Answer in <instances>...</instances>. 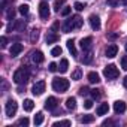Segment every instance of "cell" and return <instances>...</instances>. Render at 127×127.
Listing matches in <instances>:
<instances>
[{
  "label": "cell",
  "mask_w": 127,
  "mask_h": 127,
  "mask_svg": "<svg viewBox=\"0 0 127 127\" xmlns=\"http://www.w3.org/2000/svg\"><path fill=\"white\" fill-rule=\"evenodd\" d=\"M82 23H84L82 18H81L79 15H75V17L66 20V23L63 24V32H64V33H69V32H72L73 29H79V27L82 26Z\"/></svg>",
  "instance_id": "1"
},
{
  "label": "cell",
  "mask_w": 127,
  "mask_h": 127,
  "mask_svg": "<svg viewBox=\"0 0 127 127\" xmlns=\"http://www.w3.org/2000/svg\"><path fill=\"white\" fill-rule=\"evenodd\" d=\"M27 81H29V70H27V69L21 67V69L15 70V73H14V82H15V84H18V85H26Z\"/></svg>",
  "instance_id": "2"
},
{
  "label": "cell",
  "mask_w": 127,
  "mask_h": 127,
  "mask_svg": "<svg viewBox=\"0 0 127 127\" xmlns=\"http://www.w3.org/2000/svg\"><path fill=\"white\" fill-rule=\"evenodd\" d=\"M52 88L57 93H64L69 88V81L64 78H54L52 79Z\"/></svg>",
  "instance_id": "3"
},
{
  "label": "cell",
  "mask_w": 127,
  "mask_h": 127,
  "mask_svg": "<svg viewBox=\"0 0 127 127\" xmlns=\"http://www.w3.org/2000/svg\"><path fill=\"white\" fill-rule=\"evenodd\" d=\"M103 75H105V78H106V79L112 81V79H117V78H118L120 72H118V69H117L114 64H108V66L103 69Z\"/></svg>",
  "instance_id": "4"
},
{
  "label": "cell",
  "mask_w": 127,
  "mask_h": 127,
  "mask_svg": "<svg viewBox=\"0 0 127 127\" xmlns=\"http://www.w3.org/2000/svg\"><path fill=\"white\" fill-rule=\"evenodd\" d=\"M17 109H18V103H17L14 99H9L8 103H6V108H5L6 117H14V115L17 114Z\"/></svg>",
  "instance_id": "5"
},
{
  "label": "cell",
  "mask_w": 127,
  "mask_h": 127,
  "mask_svg": "<svg viewBox=\"0 0 127 127\" xmlns=\"http://www.w3.org/2000/svg\"><path fill=\"white\" fill-rule=\"evenodd\" d=\"M45 87H46L45 81H37V82L33 85V88H32V93H33L34 96H40V94L45 91Z\"/></svg>",
  "instance_id": "6"
},
{
  "label": "cell",
  "mask_w": 127,
  "mask_h": 127,
  "mask_svg": "<svg viewBox=\"0 0 127 127\" xmlns=\"http://www.w3.org/2000/svg\"><path fill=\"white\" fill-rule=\"evenodd\" d=\"M39 15H40L42 20H48V17H49V6H48L46 2H42L39 5Z\"/></svg>",
  "instance_id": "7"
},
{
  "label": "cell",
  "mask_w": 127,
  "mask_h": 127,
  "mask_svg": "<svg viewBox=\"0 0 127 127\" xmlns=\"http://www.w3.org/2000/svg\"><path fill=\"white\" fill-rule=\"evenodd\" d=\"M88 21H90V26H91V29L93 30H100V18L97 17V15H90V18H88Z\"/></svg>",
  "instance_id": "8"
},
{
  "label": "cell",
  "mask_w": 127,
  "mask_h": 127,
  "mask_svg": "<svg viewBox=\"0 0 127 127\" xmlns=\"http://www.w3.org/2000/svg\"><path fill=\"white\" fill-rule=\"evenodd\" d=\"M105 54H106V57H108V58H114V57L118 54V46H117L115 43H111V45H108V48H106Z\"/></svg>",
  "instance_id": "9"
},
{
  "label": "cell",
  "mask_w": 127,
  "mask_h": 127,
  "mask_svg": "<svg viewBox=\"0 0 127 127\" xmlns=\"http://www.w3.org/2000/svg\"><path fill=\"white\" fill-rule=\"evenodd\" d=\"M57 105H58V100H57L55 97H48V99L45 100V109H48V111L55 109Z\"/></svg>",
  "instance_id": "10"
},
{
  "label": "cell",
  "mask_w": 127,
  "mask_h": 127,
  "mask_svg": "<svg viewBox=\"0 0 127 127\" xmlns=\"http://www.w3.org/2000/svg\"><path fill=\"white\" fill-rule=\"evenodd\" d=\"M24 49V46L21 45V43H12V46H11V57H17L21 51Z\"/></svg>",
  "instance_id": "11"
},
{
  "label": "cell",
  "mask_w": 127,
  "mask_h": 127,
  "mask_svg": "<svg viewBox=\"0 0 127 127\" xmlns=\"http://www.w3.org/2000/svg\"><path fill=\"white\" fill-rule=\"evenodd\" d=\"M126 109H127V106H126V103H124L123 100H117V102L114 103V111H115L117 114H123Z\"/></svg>",
  "instance_id": "12"
},
{
  "label": "cell",
  "mask_w": 127,
  "mask_h": 127,
  "mask_svg": "<svg viewBox=\"0 0 127 127\" xmlns=\"http://www.w3.org/2000/svg\"><path fill=\"white\" fill-rule=\"evenodd\" d=\"M91 45H93V39L88 36V37H84V39H81V48L84 49V51H87V49H90L91 48Z\"/></svg>",
  "instance_id": "13"
},
{
  "label": "cell",
  "mask_w": 127,
  "mask_h": 127,
  "mask_svg": "<svg viewBox=\"0 0 127 127\" xmlns=\"http://www.w3.org/2000/svg\"><path fill=\"white\" fill-rule=\"evenodd\" d=\"M67 69H69V61H67L66 58H61V60H60V64H58V70H60L61 73H66Z\"/></svg>",
  "instance_id": "14"
},
{
  "label": "cell",
  "mask_w": 127,
  "mask_h": 127,
  "mask_svg": "<svg viewBox=\"0 0 127 127\" xmlns=\"http://www.w3.org/2000/svg\"><path fill=\"white\" fill-rule=\"evenodd\" d=\"M24 29H26V21L24 20H17L14 23V30L15 32H24Z\"/></svg>",
  "instance_id": "15"
},
{
  "label": "cell",
  "mask_w": 127,
  "mask_h": 127,
  "mask_svg": "<svg viewBox=\"0 0 127 127\" xmlns=\"http://www.w3.org/2000/svg\"><path fill=\"white\" fill-rule=\"evenodd\" d=\"M32 60H33L34 63H42V61H43V54H42L40 51H33V52H32Z\"/></svg>",
  "instance_id": "16"
},
{
  "label": "cell",
  "mask_w": 127,
  "mask_h": 127,
  "mask_svg": "<svg viewBox=\"0 0 127 127\" xmlns=\"http://www.w3.org/2000/svg\"><path fill=\"white\" fill-rule=\"evenodd\" d=\"M91 61H93V52H91L90 49H87V51L84 52V57H82V63H84V64H90Z\"/></svg>",
  "instance_id": "17"
},
{
  "label": "cell",
  "mask_w": 127,
  "mask_h": 127,
  "mask_svg": "<svg viewBox=\"0 0 127 127\" xmlns=\"http://www.w3.org/2000/svg\"><path fill=\"white\" fill-rule=\"evenodd\" d=\"M87 78H88V81H90L91 84H97V82L100 81V76H99V73H97V72H90Z\"/></svg>",
  "instance_id": "18"
},
{
  "label": "cell",
  "mask_w": 127,
  "mask_h": 127,
  "mask_svg": "<svg viewBox=\"0 0 127 127\" xmlns=\"http://www.w3.org/2000/svg\"><path fill=\"white\" fill-rule=\"evenodd\" d=\"M66 108H67L69 111H73V109L76 108V99H75V97H69V99L66 100Z\"/></svg>",
  "instance_id": "19"
},
{
  "label": "cell",
  "mask_w": 127,
  "mask_h": 127,
  "mask_svg": "<svg viewBox=\"0 0 127 127\" xmlns=\"http://www.w3.org/2000/svg\"><path fill=\"white\" fill-rule=\"evenodd\" d=\"M33 108H34L33 100H32V99H26V100H24V111L30 112V111H33Z\"/></svg>",
  "instance_id": "20"
},
{
  "label": "cell",
  "mask_w": 127,
  "mask_h": 127,
  "mask_svg": "<svg viewBox=\"0 0 127 127\" xmlns=\"http://www.w3.org/2000/svg\"><path fill=\"white\" fill-rule=\"evenodd\" d=\"M108 111H109L108 103H102V105L97 108V115H105V114H108Z\"/></svg>",
  "instance_id": "21"
},
{
  "label": "cell",
  "mask_w": 127,
  "mask_h": 127,
  "mask_svg": "<svg viewBox=\"0 0 127 127\" xmlns=\"http://www.w3.org/2000/svg\"><path fill=\"white\" fill-rule=\"evenodd\" d=\"M67 49L70 51V54L72 55H78V52H76V46H75V42L70 39V40H67Z\"/></svg>",
  "instance_id": "22"
},
{
  "label": "cell",
  "mask_w": 127,
  "mask_h": 127,
  "mask_svg": "<svg viewBox=\"0 0 127 127\" xmlns=\"http://www.w3.org/2000/svg\"><path fill=\"white\" fill-rule=\"evenodd\" d=\"M37 39H39V30H37V29H33V30H32V34H30V40H32L33 43H36Z\"/></svg>",
  "instance_id": "23"
},
{
  "label": "cell",
  "mask_w": 127,
  "mask_h": 127,
  "mask_svg": "<svg viewBox=\"0 0 127 127\" xmlns=\"http://www.w3.org/2000/svg\"><path fill=\"white\" fill-rule=\"evenodd\" d=\"M33 121H34L36 126H40V124L43 123V114H42V112H37V114L34 115V120H33Z\"/></svg>",
  "instance_id": "24"
},
{
  "label": "cell",
  "mask_w": 127,
  "mask_h": 127,
  "mask_svg": "<svg viewBox=\"0 0 127 127\" xmlns=\"http://www.w3.org/2000/svg\"><path fill=\"white\" fill-rule=\"evenodd\" d=\"M81 76H82V70H81V67H76L75 72L72 73V79L78 81V79H81Z\"/></svg>",
  "instance_id": "25"
},
{
  "label": "cell",
  "mask_w": 127,
  "mask_h": 127,
  "mask_svg": "<svg viewBox=\"0 0 127 127\" xmlns=\"http://www.w3.org/2000/svg\"><path fill=\"white\" fill-rule=\"evenodd\" d=\"M57 40H58V36L54 34V33H49V34L46 36V43H54V42H57Z\"/></svg>",
  "instance_id": "26"
},
{
  "label": "cell",
  "mask_w": 127,
  "mask_h": 127,
  "mask_svg": "<svg viewBox=\"0 0 127 127\" xmlns=\"http://www.w3.org/2000/svg\"><path fill=\"white\" fill-rule=\"evenodd\" d=\"M94 121V115H84V117H81V123H84V124H88V123H93Z\"/></svg>",
  "instance_id": "27"
},
{
  "label": "cell",
  "mask_w": 127,
  "mask_h": 127,
  "mask_svg": "<svg viewBox=\"0 0 127 127\" xmlns=\"http://www.w3.org/2000/svg\"><path fill=\"white\" fill-rule=\"evenodd\" d=\"M66 0H55V3H54V11L55 12H60V8L63 6V3H64Z\"/></svg>",
  "instance_id": "28"
},
{
  "label": "cell",
  "mask_w": 127,
  "mask_h": 127,
  "mask_svg": "<svg viewBox=\"0 0 127 127\" xmlns=\"http://www.w3.org/2000/svg\"><path fill=\"white\" fill-rule=\"evenodd\" d=\"M51 55H52V57H58V55H61V48H60V46H54V48L51 49Z\"/></svg>",
  "instance_id": "29"
},
{
  "label": "cell",
  "mask_w": 127,
  "mask_h": 127,
  "mask_svg": "<svg viewBox=\"0 0 127 127\" xmlns=\"http://www.w3.org/2000/svg\"><path fill=\"white\" fill-rule=\"evenodd\" d=\"M61 126H70V121L69 120H64V121H57V123H54V127H61Z\"/></svg>",
  "instance_id": "30"
},
{
  "label": "cell",
  "mask_w": 127,
  "mask_h": 127,
  "mask_svg": "<svg viewBox=\"0 0 127 127\" xmlns=\"http://www.w3.org/2000/svg\"><path fill=\"white\" fill-rule=\"evenodd\" d=\"M18 11H20V14L27 15V14H29V5H21V6L18 8Z\"/></svg>",
  "instance_id": "31"
},
{
  "label": "cell",
  "mask_w": 127,
  "mask_h": 127,
  "mask_svg": "<svg viewBox=\"0 0 127 127\" xmlns=\"http://www.w3.org/2000/svg\"><path fill=\"white\" fill-rule=\"evenodd\" d=\"M14 17H15V9L14 8H9L8 12H6V18L8 20H14Z\"/></svg>",
  "instance_id": "32"
},
{
  "label": "cell",
  "mask_w": 127,
  "mask_h": 127,
  "mask_svg": "<svg viewBox=\"0 0 127 127\" xmlns=\"http://www.w3.org/2000/svg\"><path fill=\"white\" fill-rule=\"evenodd\" d=\"M73 8L76 9V11H84L87 6H85V3H81V2H76L75 5H73Z\"/></svg>",
  "instance_id": "33"
},
{
  "label": "cell",
  "mask_w": 127,
  "mask_h": 127,
  "mask_svg": "<svg viewBox=\"0 0 127 127\" xmlns=\"http://www.w3.org/2000/svg\"><path fill=\"white\" fill-rule=\"evenodd\" d=\"M29 123H30V121H29V118H27V117H24V118H21V120L18 121V126H24V127H27V126H29Z\"/></svg>",
  "instance_id": "34"
},
{
  "label": "cell",
  "mask_w": 127,
  "mask_h": 127,
  "mask_svg": "<svg viewBox=\"0 0 127 127\" xmlns=\"http://www.w3.org/2000/svg\"><path fill=\"white\" fill-rule=\"evenodd\" d=\"M121 67H123L124 70H127V55L121 57Z\"/></svg>",
  "instance_id": "35"
},
{
  "label": "cell",
  "mask_w": 127,
  "mask_h": 127,
  "mask_svg": "<svg viewBox=\"0 0 127 127\" xmlns=\"http://www.w3.org/2000/svg\"><path fill=\"white\" fill-rule=\"evenodd\" d=\"M90 94H91L93 99H99V97H100V91H99V90H91Z\"/></svg>",
  "instance_id": "36"
},
{
  "label": "cell",
  "mask_w": 127,
  "mask_h": 127,
  "mask_svg": "<svg viewBox=\"0 0 127 127\" xmlns=\"http://www.w3.org/2000/svg\"><path fill=\"white\" fill-rule=\"evenodd\" d=\"M90 91H91V90H88L87 87H81V88H79V94H81V96H85V94H88Z\"/></svg>",
  "instance_id": "37"
},
{
  "label": "cell",
  "mask_w": 127,
  "mask_h": 127,
  "mask_svg": "<svg viewBox=\"0 0 127 127\" xmlns=\"http://www.w3.org/2000/svg\"><path fill=\"white\" fill-rule=\"evenodd\" d=\"M0 45H2V48H6V45H8L6 36H2V37H0Z\"/></svg>",
  "instance_id": "38"
},
{
  "label": "cell",
  "mask_w": 127,
  "mask_h": 127,
  "mask_svg": "<svg viewBox=\"0 0 127 127\" xmlns=\"http://www.w3.org/2000/svg\"><path fill=\"white\" fill-rule=\"evenodd\" d=\"M48 69H49V72H57L58 70V66L55 64V63H49V67Z\"/></svg>",
  "instance_id": "39"
},
{
  "label": "cell",
  "mask_w": 127,
  "mask_h": 127,
  "mask_svg": "<svg viewBox=\"0 0 127 127\" xmlns=\"http://www.w3.org/2000/svg\"><path fill=\"white\" fill-rule=\"evenodd\" d=\"M84 108L85 109H91L93 108V100H85L84 102Z\"/></svg>",
  "instance_id": "40"
},
{
  "label": "cell",
  "mask_w": 127,
  "mask_h": 127,
  "mask_svg": "<svg viewBox=\"0 0 127 127\" xmlns=\"http://www.w3.org/2000/svg\"><path fill=\"white\" fill-rule=\"evenodd\" d=\"M70 11H72V8H64V9H61V15H63V17H67V15L70 14Z\"/></svg>",
  "instance_id": "41"
},
{
  "label": "cell",
  "mask_w": 127,
  "mask_h": 127,
  "mask_svg": "<svg viewBox=\"0 0 127 127\" xmlns=\"http://www.w3.org/2000/svg\"><path fill=\"white\" fill-rule=\"evenodd\" d=\"M108 3L111 6H118V0H108Z\"/></svg>",
  "instance_id": "42"
},
{
  "label": "cell",
  "mask_w": 127,
  "mask_h": 127,
  "mask_svg": "<svg viewBox=\"0 0 127 127\" xmlns=\"http://www.w3.org/2000/svg\"><path fill=\"white\" fill-rule=\"evenodd\" d=\"M123 84H124V87H126V88H127V76H126V78H124V79H123Z\"/></svg>",
  "instance_id": "43"
},
{
  "label": "cell",
  "mask_w": 127,
  "mask_h": 127,
  "mask_svg": "<svg viewBox=\"0 0 127 127\" xmlns=\"http://www.w3.org/2000/svg\"><path fill=\"white\" fill-rule=\"evenodd\" d=\"M109 37H111V39H115V37H117V34H115V33H112V34H109Z\"/></svg>",
  "instance_id": "44"
},
{
  "label": "cell",
  "mask_w": 127,
  "mask_h": 127,
  "mask_svg": "<svg viewBox=\"0 0 127 127\" xmlns=\"http://www.w3.org/2000/svg\"><path fill=\"white\" fill-rule=\"evenodd\" d=\"M126 51H127V43H126Z\"/></svg>",
  "instance_id": "45"
}]
</instances>
